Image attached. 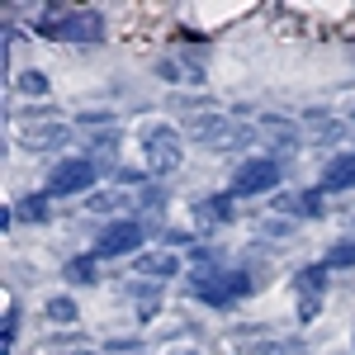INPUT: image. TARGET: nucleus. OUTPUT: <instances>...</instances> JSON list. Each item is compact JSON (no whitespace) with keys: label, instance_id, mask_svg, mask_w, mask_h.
<instances>
[{"label":"nucleus","instance_id":"9d476101","mask_svg":"<svg viewBox=\"0 0 355 355\" xmlns=\"http://www.w3.org/2000/svg\"><path fill=\"white\" fill-rule=\"evenodd\" d=\"M227 355H279V341H266V331H232Z\"/></svg>","mask_w":355,"mask_h":355},{"label":"nucleus","instance_id":"f3484780","mask_svg":"<svg viewBox=\"0 0 355 355\" xmlns=\"http://www.w3.org/2000/svg\"><path fill=\"white\" fill-rule=\"evenodd\" d=\"M48 318H53V322H76V303L71 299H53L48 303Z\"/></svg>","mask_w":355,"mask_h":355},{"label":"nucleus","instance_id":"f8f14e48","mask_svg":"<svg viewBox=\"0 0 355 355\" xmlns=\"http://www.w3.org/2000/svg\"><path fill=\"white\" fill-rule=\"evenodd\" d=\"M185 128H190L194 137H223V133H227L223 114H214V110H190V119H185Z\"/></svg>","mask_w":355,"mask_h":355},{"label":"nucleus","instance_id":"20e7f679","mask_svg":"<svg viewBox=\"0 0 355 355\" xmlns=\"http://www.w3.org/2000/svg\"><path fill=\"white\" fill-rule=\"evenodd\" d=\"M95 185V166L85 162V157H67V162L53 166V175H48V194L53 199H67V194H81Z\"/></svg>","mask_w":355,"mask_h":355},{"label":"nucleus","instance_id":"f03ea898","mask_svg":"<svg viewBox=\"0 0 355 355\" xmlns=\"http://www.w3.org/2000/svg\"><path fill=\"white\" fill-rule=\"evenodd\" d=\"M43 33L48 38H67V43H95L105 33V19L95 10H71V15H57V19H43Z\"/></svg>","mask_w":355,"mask_h":355},{"label":"nucleus","instance_id":"9b49d317","mask_svg":"<svg viewBox=\"0 0 355 355\" xmlns=\"http://www.w3.org/2000/svg\"><path fill=\"white\" fill-rule=\"evenodd\" d=\"M133 270L137 275H152V279H166V275L180 270V261L166 256V251H147V256H137V261H133Z\"/></svg>","mask_w":355,"mask_h":355},{"label":"nucleus","instance_id":"f257e3e1","mask_svg":"<svg viewBox=\"0 0 355 355\" xmlns=\"http://www.w3.org/2000/svg\"><path fill=\"white\" fill-rule=\"evenodd\" d=\"M142 152H147V171L152 175H166V171H175L180 166V133L171 128V123H147L142 128Z\"/></svg>","mask_w":355,"mask_h":355},{"label":"nucleus","instance_id":"7ed1b4c3","mask_svg":"<svg viewBox=\"0 0 355 355\" xmlns=\"http://www.w3.org/2000/svg\"><path fill=\"white\" fill-rule=\"evenodd\" d=\"M15 142H19L24 152H57V147L71 142V128L57 123V119H28V123L15 128Z\"/></svg>","mask_w":355,"mask_h":355},{"label":"nucleus","instance_id":"a211bd4d","mask_svg":"<svg viewBox=\"0 0 355 355\" xmlns=\"http://www.w3.org/2000/svg\"><path fill=\"white\" fill-rule=\"evenodd\" d=\"M19 90H24V95H48V76H43V71H24V76H19Z\"/></svg>","mask_w":355,"mask_h":355},{"label":"nucleus","instance_id":"4468645a","mask_svg":"<svg viewBox=\"0 0 355 355\" xmlns=\"http://www.w3.org/2000/svg\"><path fill=\"white\" fill-rule=\"evenodd\" d=\"M19 218H28V223H43V218H48V194L19 199Z\"/></svg>","mask_w":355,"mask_h":355},{"label":"nucleus","instance_id":"ddd939ff","mask_svg":"<svg viewBox=\"0 0 355 355\" xmlns=\"http://www.w3.org/2000/svg\"><path fill=\"white\" fill-rule=\"evenodd\" d=\"M327 270H346V266H355V242H341L327 251V261H322Z\"/></svg>","mask_w":355,"mask_h":355},{"label":"nucleus","instance_id":"423d86ee","mask_svg":"<svg viewBox=\"0 0 355 355\" xmlns=\"http://www.w3.org/2000/svg\"><path fill=\"white\" fill-rule=\"evenodd\" d=\"M199 294L214 303V308H227L232 299L251 294V275L246 270H227V275H214V279H199Z\"/></svg>","mask_w":355,"mask_h":355},{"label":"nucleus","instance_id":"6ab92c4d","mask_svg":"<svg viewBox=\"0 0 355 355\" xmlns=\"http://www.w3.org/2000/svg\"><path fill=\"white\" fill-rule=\"evenodd\" d=\"M294 209H303V214H322V194H303Z\"/></svg>","mask_w":355,"mask_h":355},{"label":"nucleus","instance_id":"dca6fc26","mask_svg":"<svg viewBox=\"0 0 355 355\" xmlns=\"http://www.w3.org/2000/svg\"><path fill=\"white\" fill-rule=\"evenodd\" d=\"M15 327H19V308L10 303V308H5V327H0V351L15 346Z\"/></svg>","mask_w":355,"mask_h":355},{"label":"nucleus","instance_id":"2eb2a0df","mask_svg":"<svg viewBox=\"0 0 355 355\" xmlns=\"http://www.w3.org/2000/svg\"><path fill=\"white\" fill-rule=\"evenodd\" d=\"M67 279H76V284H90V279H95V256H76V261L67 266Z\"/></svg>","mask_w":355,"mask_h":355},{"label":"nucleus","instance_id":"1a4fd4ad","mask_svg":"<svg viewBox=\"0 0 355 355\" xmlns=\"http://www.w3.org/2000/svg\"><path fill=\"white\" fill-rule=\"evenodd\" d=\"M322 190H355V152H336L322 171Z\"/></svg>","mask_w":355,"mask_h":355},{"label":"nucleus","instance_id":"6e6552de","mask_svg":"<svg viewBox=\"0 0 355 355\" xmlns=\"http://www.w3.org/2000/svg\"><path fill=\"white\" fill-rule=\"evenodd\" d=\"M294 284H299V318L313 322L318 318V303H322V289H327V266H303Z\"/></svg>","mask_w":355,"mask_h":355},{"label":"nucleus","instance_id":"0eeeda50","mask_svg":"<svg viewBox=\"0 0 355 355\" xmlns=\"http://www.w3.org/2000/svg\"><path fill=\"white\" fill-rule=\"evenodd\" d=\"M142 246V227L128 218L110 223L105 232H100V242H95V256H128V251H137Z\"/></svg>","mask_w":355,"mask_h":355},{"label":"nucleus","instance_id":"39448f33","mask_svg":"<svg viewBox=\"0 0 355 355\" xmlns=\"http://www.w3.org/2000/svg\"><path fill=\"white\" fill-rule=\"evenodd\" d=\"M279 185V162L275 157H251L232 175V194H270Z\"/></svg>","mask_w":355,"mask_h":355}]
</instances>
